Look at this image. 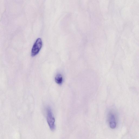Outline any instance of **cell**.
<instances>
[{
    "label": "cell",
    "instance_id": "obj_1",
    "mask_svg": "<svg viewBox=\"0 0 139 139\" xmlns=\"http://www.w3.org/2000/svg\"><path fill=\"white\" fill-rule=\"evenodd\" d=\"M108 120L109 126L112 129H115L117 125V117L116 113L112 110L108 113Z\"/></svg>",
    "mask_w": 139,
    "mask_h": 139
},
{
    "label": "cell",
    "instance_id": "obj_2",
    "mask_svg": "<svg viewBox=\"0 0 139 139\" xmlns=\"http://www.w3.org/2000/svg\"><path fill=\"white\" fill-rule=\"evenodd\" d=\"M47 120L48 125L51 131L55 129V119L53 116L52 112L50 107L47 108Z\"/></svg>",
    "mask_w": 139,
    "mask_h": 139
},
{
    "label": "cell",
    "instance_id": "obj_3",
    "mask_svg": "<svg viewBox=\"0 0 139 139\" xmlns=\"http://www.w3.org/2000/svg\"><path fill=\"white\" fill-rule=\"evenodd\" d=\"M42 42L41 39L38 38L36 41L32 48L31 56L34 57L37 55L41 49L42 46Z\"/></svg>",
    "mask_w": 139,
    "mask_h": 139
},
{
    "label": "cell",
    "instance_id": "obj_4",
    "mask_svg": "<svg viewBox=\"0 0 139 139\" xmlns=\"http://www.w3.org/2000/svg\"><path fill=\"white\" fill-rule=\"evenodd\" d=\"M56 82L59 84L62 83L63 81V78L62 75L60 74H57L55 77Z\"/></svg>",
    "mask_w": 139,
    "mask_h": 139
}]
</instances>
